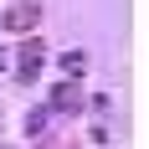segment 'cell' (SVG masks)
Wrapping results in <instances>:
<instances>
[{
  "label": "cell",
  "mask_w": 149,
  "mask_h": 149,
  "mask_svg": "<svg viewBox=\"0 0 149 149\" xmlns=\"http://www.w3.org/2000/svg\"><path fill=\"white\" fill-rule=\"evenodd\" d=\"M41 62H46V46H41V36H26V41H21V52H15V77H21V82H36Z\"/></svg>",
  "instance_id": "obj_3"
},
{
  "label": "cell",
  "mask_w": 149,
  "mask_h": 149,
  "mask_svg": "<svg viewBox=\"0 0 149 149\" xmlns=\"http://www.w3.org/2000/svg\"><path fill=\"white\" fill-rule=\"evenodd\" d=\"M82 108H88V93H82V82L62 77L57 88H52V113H67V118H77Z\"/></svg>",
  "instance_id": "obj_2"
},
{
  "label": "cell",
  "mask_w": 149,
  "mask_h": 149,
  "mask_svg": "<svg viewBox=\"0 0 149 149\" xmlns=\"http://www.w3.org/2000/svg\"><path fill=\"white\" fill-rule=\"evenodd\" d=\"M0 67H5V57H0Z\"/></svg>",
  "instance_id": "obj_6"
},
{
  "label": "cell",
  "mask_w": 149,
  "mask_h": 149,
  "mask_svg": "<svg viewBox=\"0 0 149 149\" xmlns=\"http://www.w3.org/2000/svg\"><path fill=\"white\" fill-rule=\"evenodd\" d=\"M0 26L10 31V36H26V31H36V26H41V0H15V5H5Z\"/></svg>",
  "instance_id": "obj_1"
},
{
  "label": "cell",
  "mask_w": 149,
  "mask_h": 149,
  "mask_svg": "<svg viewBox=\"0 0 149 149\" xmlns=\"http://www.w3.org/2000/svg\"><path fill=\"white\" fill-rule=\"evenodd\" d=\"M57 67H62L67 77H77L82 67H88V57H82V52H62V57H57Z\"/></svg>",
  "instance_id": "obj_5"
},
{
  "label": "cell",
  "mask_w": 149,
  "mask_h": 149,
  "mask_svg": "<svg viewBox=\"0 0 149 149\" xmlns=\"http://www.w3.org/2000/svg\"><path fill=\"white\" fill-rule=\"evenodd\" d=\"M46 123H52V108H31V113H26V134H31V139H41V134H46Z\"/></svg>",
  "instance_id": "obj_4"
}]
</instances>
